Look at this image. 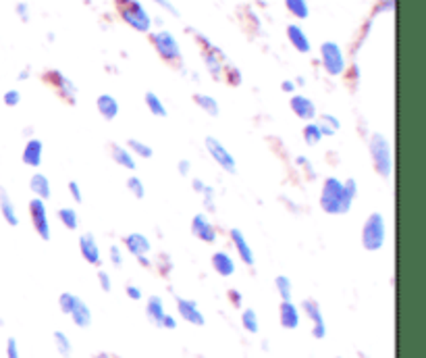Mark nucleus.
<instances>
[{"label": "nucleus", "mask_w": 426, "mask_h": 358, "mask_svg": "<svg viewBox=\"0 0 426 358\" xmlns=\"http://www.w3.org/2000/svg\"><path fill=\"white\" fill-rule=\"evenodd\" d=\"M357 185L354 179H348L345 183L337 178H326L320 192V207L329 215H343L352 209Z\"/></svg>", "instance_id": "f257e3e1"}, {"label": "nucleus", "mask_w": 426, "mask_h": 358, "mask_svg": "<svg viewBox=\"0 0 426 358\" xmlns=\"http://www.w3.org/2000/svg\"><path fill=\"white\" fill-rule=\"evenodd\" d=\"M370 156L374 171L381 178H389L393 171V156H391V144L383 134H374L370 138Z\"/></svg>", "instance_id": "f03ea898"}, {"label": "nucleus", "mask_w": 426, "mask_h": 358, "mask_svg": "<svg viewBox=\"0 0 426 358\" xmlns=\"http://www.w3.org/2000/svg\"><path fill=\"white\" fill-rule=\"evenodd\" d=\"M362 244L370 252L381 250L385 244V219L381 213H372L366 219L362 229Z\"/></svg>", "instance_id": "7ed1b4c3"}, {"label": "nucleus", "mask_w": 426, "mask_h": 358, "mask_svg": "<svg viewBox=\"0 0 426 358\" xmlns=\"http://www.w3.org/2000/svg\"><path fill=\"white\" fill-rule=\"evenodd\" d=\"M117 6H119L123 21H127L134 30H138V32L150 30V23H152L150 15L138 0H117Z\"/></svg>", "instance_id": "20e7f679"}, {"label": "nucleus", "mask_w": 426, "mask_h": 358, "mask_svg": "<svg viewBox=\"0 0 426 358\" xmlns=\"http://www.w3.org/2000/svg\"><path fill=\"white\" fill-rule=\"evenodd\" d=\"M320 54H322V65L329 75H341L345 69V59L341 48L335 42H324L320 46Z\"/></svg>", "instance_id": "39448f33"}, {"label": "nucleus", "mask_w": 426, "mask_h": 358, "mask_svg": "<svg viewBox=\"0 0 426 358\" xmlns=\"http://www.w3.org/2000/svg\"><path fill=\"white\" fill-rule=\"evenodd\" d=\"M152 44L156 48V52L165 59V61H179L181 59V50H179L177 40L169 32H156L152 36Z\"/></svg>", "instance_id": "423d86ee"}, {"label": "nucleus", "mask_w": 426, "mask_h": 358, "mask_svg": "<svg viewBox=\"0 0 426 358\" xmlns=\"http://www.w3.org/2000/svg\"><path fill=\"white\" fill-rule=\"evenodd\" d=\"M206 150L211 152V156L216 161V165H220V169H225L227 173H235L237 171L235 158L231 156V152L218 142L216 138H213V136L206 138Z\"/></svg>", "instance_id": "0eeeda50"}, {"label": "nucleus", "mask_w": 426, "mask_h": 358, "mask_svg": "<svg viewBox=\"0 0 426 358\" xmlns=\"http://www.w3.org/2000/svg\"><path fill=\"white\" fill-rule=\"evenodd\" d=\"M30 215H32V223L36 227L37 236L42 240H50V225H48V213H46V204L44 200L34 198L30 202Z\"/></svg>", "instance_id": "6e6552de"}, {"label": "nucleus", "mask_w": 426, "mask_h": 358, "mask_svg": "<svg viewBox=\"0 0 426 358\" xmlns=\"http://www.w3.org/2000/svg\"><path fill=\"white\" fill-rule=\"evenodd\" d=\"M191 233H194L198 240L208 242V244L216 240V231H214L213 223L204 215H196L191 219Z\"/></svg>", "instance_id": "1a4fd4ad"}, {"label": "nucleus", "mask_w": 426, "mask_h": 358, "mask_svg": "<svg viewBox=\"0 0 426 358\" xmlns=\"http://www.w3.org/2000/svg\"><path fill=\"white\" fill-rule=\"evenodd\" d=\"M304 311H306V315L314 323L312 335H314L316 340H322V337L326 335V327H324V319H322L319 302H314V300H304Z\"/></svg>", "instance_id": "9d476101"}, {"label": "nucleus", "mask_w": 426, "mask_h": 358, "mask_svg": "<svg viewBox=\"0 0 426 358\" xmlns=\"http://www.w3.org/2000/svg\"><path fill=\"white\" fill-rule=\"evenodd\" d=\"M177 308H179V315H181L187 323L198 325V327L204 325V315L200 313V308H198V304H196L194 300L177 298Z\"/></svg>", "instance_id": "9b49d317"}, {"label": "nucleus", "mask_w": 426, "mask_h": 358, "mask_svg": "<svg viewBox=\"0 0 426 358\" xmlns=\"http://www.w3.org/2000/svg\"><path fill=\"white\" fill-rule=\"evenodd\" d=\"M79 250H81V256L92 262V265H100V248H98V242L92 233H83L79 238Z\"/></svg>", "instance_id": "f8f14e48"}, {"label": "nucleus", "mask_w": 426, "mask_h": 358, "mask_svg": "<svg viewBox=\"0 0 426 358\" xmlns=\"http://www.w3.org/2000/svg\"><path fill=\"white\" fill-rule=\"evenodd\" d=\"M291 110L300 117V119H306V121H312L314 119V115H316V107H314V103L310 100V98H306V96H293L291 98Z\"/></svg>", "instance_id": "ddd939ff"}, {"label": "nucleus", "mask_w": 426, "mask_h": 358, "mask_svg": "<svg viewBox=\"0 0 426 358\" xmlns=\"http://www.w3.org/2000/svg\"><path fill=\"white\" fill-rule=\"evenodd\" d=\"M54 86H57V90L61 92V96H65L69 103H73L75 100V94H77V90H75V86H73L71 79H67L63 73L59 71H50L48 75H46Z\"/></svg>", "instance_id": "4468645a"}, {"label": "nucleus", "mask_w": 426, "mask_h": 358, "mask_svg": "<svg viewBox=\"0 0 426 358\" xmlns=\"http://www.w3.org/2000/svg\"><path fill=\"white\" fill-rule=\"evenodd\" d=\"M0 215H2V219H4V221L11 225V227L19 225V215H17V209H15V204H13L11 196H8V192H6L4 187H0Z\"/></svg>", "instance_id": "2eb2a0df"}, {"label": "nucleus", "mask_w": 426, "mask_h": 358, "mask_svg": "<svg viewBox=\"0 0 426 358\" xmlns=\"http://www.w3.org/2000/svg\"><path fill=\"white\" fill-rule=\"evenodd\" d=\"M279 319L285 329H295L300 325V313H297V306L291 302V300H285L279 306Z\"/></svg>", "instance_id": "dca6fc26"}, {"label": "nucleus", "mask_w": 426, "mask_h": 358, "mask_svg": "<svg viewBox=\"0 0 426 358\" xmlns=\"http://www.w3.org/2000/svg\"><path fill=\"white\" fill-rule=\"evenodd\" d=\"M213 267L220 277H231L235 273V262H233V258L227 252H216V254H213Z\"/></svg>", "instance_id": "f3484780"}, {"label": "nucleus", "mask_w": 426, "mask_h": 358, "mask_svg": "<svg viewBox=\"0 0 426 358\" xmlns=\"http://www.w3.org/2000/svg\"><path fill=\"white\" fill-rule=\"evenodd\" d=\"M231 240H233V244H235V248H237L239 258H242L246 265H254V252L249 248L248 240L244 238V233H242L239 229H233V231H231Z\"/></svg>", "instance_id": "a211bd4d"}, {"label": "nucleus", "mask_w": 426, "mask_h": 358, "mask_svg": "<svg viewBox=\"0 0 426 358\" xmlns=\"http://www.w3.org/2000/svg\"><path fill=\"white\" fill-rule=\"evenodd\" d=\"M42 142L40 140H30V142L25 144V148H23V154H21V158H23V163L28 165V167H40V163H42Z\"/></svg>", "instance_id": "6ab92c4d"}, {"label": "nucleus", "mask_w": 426, "mask_h": 358, "mask_svg": "<svg viewBox=\"0 0 426 358\" xmlns=\"http://www.w3.org/2000/svg\"><path fill=\"white\" fill-rule=\"evenodd\" d=\"M69 315H71L73 323H75L77 327H88V325L92 323V313H90L88 304H85L81 298H75V304H73Z\"/></svg>", "instance_id": "aec40b11"}, {"label": "nucleus", "mask_w": 426, "mask_h": 358, "mask_svg": "<svg viewBox=\"0 0 426 358\" xmlns=\"http://www.w3.org/2000/svg\"><path fill=\"white\" fill-rule=\"evenodd\" d=\"M125 246L134 256H146V252L150 250V242L142 233H129L125 236Z\"/></svg>", "instance_id": "412c9836"}, {"label": "nucleus", "mask_w": 426, "mask_h": 358, "mask_svg": "<svg viewBox=\"0 0 426 358\" xmlns=\"http://www.w3.org/2000/svg\"><path fill=\"white\" fill-rule=\"evenodd\" d=\"M287 37H289V42L293 44L295 50H300V52H308V50H310L308 36L304 34V30H302L300 25H289V28H287Z\"/></svg>", "instance_id": "4be33fe9"}, {"label": "nucleus", "mask_w": 426, "mask_h": 358, "mask_svg": "<svg viewBox=\"0 0 426 358\" xmlns=\"http://www.w3.org/2000/svg\"><path fill=\"white\" fill-rule=\"evenodd\" d=\"M110 154H112V158H114V163L117 165H121V167H125V169H129V171H134L136 169V158H134V154L127 150V148H123V146H112V150H110Z\"/></svg>", "instance_id": "5701e85b"}, {"label": "nucleus", "mask_w": 426, "mask_h": 358, "mask_svg": "<svg viewBox=\"0 0 426 358\" xmlns=\"http://www.w3.org/2000/svg\"><path fill=\"white\" fill-rule=\"evenodd\" d=\"M146 313H148V319L152 323H156V325H160L162 317L167 315V313H165V304H162V300H160L158 296H150V298H148Z\"/></svg>", "instance_id": "b1692460"}, {"label": "nucleus", "mask_w": 426, "mask_h": 358, "mask_svg": "<svg viewBox=\"0 0 426 358\" xmlns=\"http://www.w3.org/2000/svg\"><path fill=\"white\" fill-rule=\"evenodd\" d=\"M96 107L100 110V115L105 117V119H114L117 117V112H119V103L110 96V94H102V96H98V100H96Z\"/></svg>", "instance_id": "393cba45"}, {"label": "nucleus", "mask_w": 426, "mask_h": 358, "mask_svg": "<svg viewBox=\"0 0 426 358\" xmlns=\"http://www.w3.org/2000/svg\"><path fill=\"white\" fill-rule=\"evenodd\" d=\"M30 187H32V192L36 194L40 200H46V198H50V181L46 175H42V173H36L32 181H30Z\"/></svg>", "instance_id": "a878e982"}, {"label": "nucleus", "mask_w": 426, "mask_h": 358, "mask_svg": "<svg viewBox=\"0 0 426 358\" xmlns=\"http://www.w3.org/2000/svg\"><path fill=\"white\" fill-rule=\"evenodd\" d=\"M194 100H196V105L202 108V110H206L211 117H216L218 115V103L214 100L213 96H206V94H196L194 96Z\"/></svg>", "instance_id": "bb28decb"}, {"label": "nucleus", "mask_w": 426, "mask_h": 358, "mask_svg": "<svg viewBox=\"0 0 426 358\" xmlns=\"http://www.w3.org/2000/svg\"><path fill=\"white\" fill-rule=\"evenodd\" d=\"M319 127H320V134H322V136H335V132L339 129V121H337L333 115H322Z\"/></svg>", "instance_id": "cd10ccee"}, {"label": "nucleus", "mask_w": 426, "mask_h": 358, "mask_svg": "<svg viewBox=\"0 0 426 358\" xmlns=\"http://www.w3.org/2000/svg\"><path fill=\"white\" fill-rule=\"evenodd\" d=\"M146 105L152 110V115H156V117H167V108H165V105L160 103V98H158L154 92H148V94H146Z\"/></svg>", "instance_id": "c85d7f7f"}, {"label": "nucleus", "mask_w": 426, "mask_h": 358, "mask_svg": "<svg viewBox=\"0 0 426 358\" xmlns=\"http://www.w3.org/2000/svg\"><path fill=\"white\" fill-rule=\"evenodd\" d=\"M289 13H293L297 19H306L308 17V2L306 0H285Z\"/></svg>", "instance_id": "c756f323"}, {"label": "nucleus", "mask_w": 426, "mask_h": 358, "mask_svg": "<svg viewBox=\"0 0 426 358\" xmlns=\"http://www.w3.org/2000/svg\"><path fill=\"white\" fill-rule=\"evenodd\" d=\"M127 150H129L131 154L142 156V158H150V156H152V148H150L148 144H143L142 140H136V138H131V140L127 142Z\"/></svg>", "instance_id": "7c9ffc66"}, {"label": "nucleus", "mask_w": 426, "mask_h": 358, "mask_svg": "<svg viewBox=\"0 0 426 358\" xmlns=\"http://www.w3.org/2000/svg\"><path fill=\"white\" fill-rule=\"evenodd\" d=\"M54 344H57V350L61 352V357H71V342L63 331H54Z\"/></svg>", "instance_id": "2f4dec72"}, {"label": "nucleus", "mask_w": 426, "mask_h": 358, "mask_svg": "<svg viewBox=\"0 0 426 358\" xmlns=\"http://www.w3.org/2000/svg\"><path fill=\"white\" fill-rule=\"evenodd\" d=\"M320 138H322V134H320L319 123H308V125L304 127V140H306V144L316 146V144L320 142Z\"/></svg>", "instance_id": "473e14b6"}, {"label": "nucleus", "mask_w": 426, "mask_h": 358, "mask_svg": "<svg viewBox=\"0 0 426 358\" xmlns=\"http://www.w3.org/2000/svg\"><path fill=\"white\" fill-rule=\"evenodd\" d=\"M59 219L67 229H77V213L73 209H61L59 211Z\"/></svg>", "instance_id": "72a5a7b5"}, {"label": "nucleus", "mask_w": 426, "mask_h": 358, "mask_svg": "<svg viewBox=\"0 0 426 358\" xmlns=\"http://www.w3.org/2000/svg\"><path fill=\"white\" fill-rule=\"evenodd\" d=\"M242 325L248 329L249 333H258V317L252 308H246L244 315H242Z\"/></svg>", "instance_id": "f704fd0d"}, {"label": "nucleus", "mask_w": 426, "mask_h": 358, "mask_svg": "<svg viewBox=\"0 0 426 358\" xmlns=\"http://www.w3.org/2000/svg\"><path fill=\"white\" fill-rule=\"evenodd\" d=\"M275 286H277V291H279V296L285 300H291V282H289V277H285V275H279L277 279H275Z\"/></svg>", "instance_id": "c9c22d12"}, {"label": "nucleus", "mask_w": 426, "mask_h": 358, "mask_svg": "<svg viewBox=\"0 0 426 358\" xmlns=\"http://www.w3.org/2000/svg\"><path fill=\"white\" fill-rule=\"evenodd\" d=\"M127 190H129V192H131L136 198H140V200H142L143 196H146V190H143L142 179H138V178L127 179Z\"/></svg>", "instance_id": "e433bc0d"}, {"label": "nucleus", "mask_w": 426, "mask_h": 358, "mask_svg": "<svg viewBox=\"0 0 426 358\" xmlns=\"http://www.w3.org/2000/svg\"><path fill=\"white\" fill-rule=\"evenodd\" d=\"M75 298H77V296H73V294H69V291L61 294V298H59V306H61V311H63L65 315L71 313L73 304H75Z\"/></svg>", "instance_id": "4c0bfd02"}, {"label": "nucleus", "mask_w": 426, "mask_h": 358, "mask_svg": "<svg viewBox=\"0 0 426 358\" xmlns=\"http://www.w3.org/2000/svg\"><path fill=\"white\" fill-rule=\"evenodd\" d=\"M2 100H4V105H6V107H17V105L21 103V94H19L17 90H8V92L4 94V98H2Z\"/></svg>", "instance_id": "58836bf2"}, {"label": "nucleus", "mask_w": 426, "mask_h": 358, "mask_svg": "<svg viewBox=\"0 0 426 358\" xmlns=\"http://www.w3.org/2000/svg\"><path fill=\"white\" fill-rule=\"evenodd\" d=\"M6 358H19V346L15 337L6 340Z\"/></svg>", "instance_id": "ea45409f"}, {"label": "nucleus", "mask_w": 426, "mask_h": 358, "mask_svg": "<svg viewBox=\"0 0 426 358\" xmlns=\"http://www.w3.org/2000/svg\"><path fill=\"white\" fill-rule=\"evenodd\" d=\"M110 260L114 267H121L123 265V254H121V248L119 246H110Z\"/></svg>", "instance_id": "a19ab883"}, {"label": "nucleus", "mask_w": 426, "mask_h": 358, "mask_svg": "<svg viewBox=\"0 0 426 358\" xmlns=\"http://www.w3.org/2000/svg\"><path fill=\"white\" fill-rule=\"evenodd\" d=\"M202 194H204V204H206V209L214 211V190L213 187H204V190H202Z\"/></svg>", "instance_id": "79ce46f5"}, {"label": "nucleus", "mask_w": 426, "mask_h": 358, "mask_svg": "<svg viewBox=\"0 0 426 358\" xmlns=\"http://www.w3.org/2000/svg\"><path fill=\"white\" fill-rule=\"evenodd\" d=\"M17 15L21 17V21H28L30 19V6L25 2H19L17 4Z\"/></svg>", "instance_id": "37998d69"}, {"label": "nucleus", "mask_w": 426, "mask_h": 358, "mask_svg": "<svg viewBox=\"0 0 426 358\" xmlns=\"http://www.w3.org/2000/svg\"><path fill=\"white\" fill-rule=\"evenodd\" d=\"M98 279H100V287H102L105 291H110V277H108L107 271H100V273H98Z\"/></svg>", "instance_id": "c03bdc74"}, {"label": "nucleus", "mask_w": 426, "mask_h": 358, "mask_svg": "<svg viewBox=\"0 0 426 358\" xmlns=\"http://www.w3.org/2000/svg\"><path fill=\"white\" fill-rule=\"evenodd\" d=\"M127 296L131 298V300H142V291H140V287L136 286H127Z\"/></svg>", "instance_id": "a18cd8bd"}, {"label": "nucleus", "mask_w": 426, "mask_h": 358, "mask_svg": "<svg viewBox=\"0 0 426 358\" xmlns=\"http://www.w3.org/2000/svg\"><path fill=\"white\" fill-rule=\"evenodd\" d=\"M69 192H71V196L77 202H81V190H79L77 181H69Z\"/></svg>", "instance_id": "49530a36"}, {"label": "nucleus", "mask_w": 426, "mask_h": 358, "mask_svg": "<svg viewBox=\"0 0 426 358\" xmlns=\"http://www.w3.org/2000/svg\"><path fill=\"white\" fill-rule=\"evenodd\" d=\"M175 325H177V323H175V319H173L171 315H165L162 321H160V327H165V329H175Z\"/></svg>", "instance_id": "de8ad7c7"}, {"label": "nucleus", "mask_w": 426, "mask_h": 358, "mask_svg": "<svg viewBox=\"0 0 426 358\" xmlns=\"http://www.w3.org/2000/svg\"><path fill=\"white\" fill-rule=\"evenodd\" d=\"M154 2H156V4H160L162 8H167L169 13H173V15H179L177 8H175V6L171 4V0H154Z\"/></svg>", "instance_id": "09e8293b"}, {"label": "nucleus", "mask_w": 426, "mask_h": 358, "mask_svg": "<svg viewBox=\"0 0 426 358\" xmlns=\"http://www.w3.org/2000/svg\"><path fill=\"white\" fill-rule=\"evenodd\" d=\"M281 90H283V92H287V94H293V92H295V83L287 79V81H283V83H281Z\"/></svg>", "instance_id": "8fccbe9b"}, {"label": "nucleus", "mask_w": 426, "mask_h": 358, "mask_svg": "<svg viewBox=\"0 0 426 358\" xmlns=\"http://www.w3.org/2000/svg\"><path fill=\"white\" fill-rule=\"evenodd\" d=\"M229 296H231V300H233V304H235V306H239V304H242V294H239L237 289H231V291H229Z\"/></svg>", "instance_id": "3c124183"}, {"label": "nucleus", "mask_w": 426, "mask_h": 358, "mask_svg": "<svg viewBox=\"0 0 426 358\" xmlns=\"http://www.w3.org/2000/svg\"><path fill=\"white\" fill-rule=\"evenodd\" d=\"M177 169L181 175H187V173H189V161H181L177 165Z\"/></svg>", "instance_id": "603ef678"}, {"label": "nucleus", "mask_w": 426, "mask_h": 358, "mask_svg": "<svg viewBox=\"0 0 426 358\" xmlns=\"http://www.w3.org/2000/svg\"><path fill=\"white\" fill-rule=\"evenodd\" d=\"M191 187H194L196 192H202V190H204L206 185L202 183V179H194V181H191Z\"/></svg>", "instance_id": "864d4df0"}, {"label": "nucleus", "mask_w": 426, "mask_h": 358, "mask_svg": "<svg viewBox=\"0 0 426 358\" xmlns=\"http://www.w3.org/2000/svg\"><path fill=\"white\" fill-rule=\"evenodd\" d=\"M138 260H140V262H142L143 267H148V265H150V260H148V258H146V256H138Z\"/></svg>", "instance_id": "5fc2aeb1"}, {"label": "nucleus", "mask_w": 426, "mask_h": 358, "mask_svg": "<svg viewBox=\"0 0 426 358\" xmlns=\"http://www.w3.org/2000/svg\"><path fill=\"white\" fill-rule=\"evenodd\" d=\"M297 163H300V165H308V158H306V156H297Z\"/></svg>", "instance_id": "6e6d98bb"}, {"label": "nucleus", "mask_w": 426, "mask_h": 358, "mask_svg": "<svg viewBox=\"0 0 426 358\" xmlns=\"http://www.w3.org/2000/svg\"><path fill=\"white\" fill-rule=\"evenodd\" d=\"M30 75V71H21V75H19V79H25Z\"/></svg>", "instance_id": "4d7b16f0"}, {"label": "nucleus", "mask_w": 426, "mask_h": 358, "mask_svg": "<svg viewBox=\"0 0 426 358\" xmlns=\"http://www.w3.org/2000/svg\"><path fill=\"white\" fill-rule=\"evenodd\" d=\"M96 358H110V357H108V354H105V352H102V354H98V357H96Z\"/></svg>", "instance_id": "13d9d810"}, {"label": "nucleus", "mask_w": 426, "mask_h": 358, "mask_svg": "<svg viewBox=\"0 0 426 358\" xmlns=\"http://www.w3.org/2000/svg\"><path fill=\"white\" fill-rule=\"evenodd\" d=\"M0 327H2V319H0Z\"/></svg>", "instance_id": "bf43d9fd"}]
</instances>
